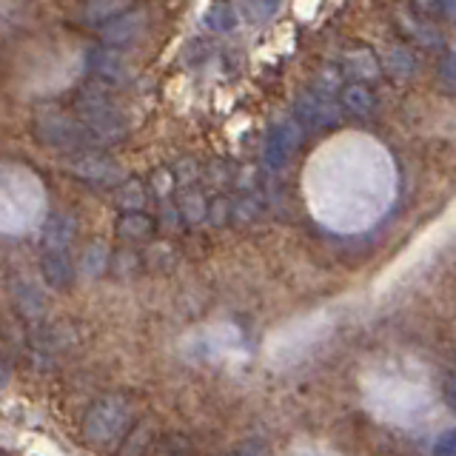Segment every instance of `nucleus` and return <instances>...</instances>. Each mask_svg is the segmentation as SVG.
Segmentation results:
<instances>
[{"instance_id": "nucleus-1", "label": "nucleus", "mask_w": 456, "mask_h": 456, "mask_svg": "<svg viewBox=\"0 0 456 456\" xmlns=\"http://www.w3.org/2000/svg\"><path fill=\"white\" fill-rule=\"evenodd\" d=\"M75 109H77V123L97 140V146L100 142H118L126 137L128 126L123 111L103 86L97 83L83 86L75 97Z\"/></svg>"}, {"instance_id": "nucleus-2", "label": "nucleus", "mask_w": 456, "mask_h": 456, "mask_svg": "<svg viewBox=\"0 0 456 456\" xmlns=\"http://www.w3.org/2000/svg\"><path fill=\"white\" fill-rule=\"evenodd\" d=\"M134 422V403L126 394L100 396L83 417V439L92 448H106L111 442H120Z\"/></svg>"}, {"instance_id": "nucleus-3", "label": "nucleus", "mask_w": 456, "mask_h": 456, "mask_svg": "<svg viewBox=\"0 0 456 456\" xmlns=\"http://www.w3.org/2000/svg\"><path fill=\"white\" fill-rule=\"evenodd\" d=\"M35 134L37 140H43L46 146H54V149H66V151H89L97 146V140L86 132V128L66 118L61 111H46L40 114L37 123H35Z\"/></svg>"}, {"instance_id": "nucleus-4", "label": "nucleus", "mask_w": 456, "mask_h": 456, "mask_svg": "<svg viewBox=\"0 0 456 456\" xmlns=\"http://www.w3.org/2000/svg\"><path fill=\"white\" fill-rule=\"evenodd\" d=\"M299 140H303V132H299V126L285 120V123H277L274 128L268 132L265 137V146H263V163L268 171H282L289 166L291 154L297 151Z\"/></svg>"}, {"instance_id": "nucleus-5", "label": "nucleus", "mask_w": 456, "mask_h": 456, "mask_svg": "<svg viewBox=\"0 0 456 456\" xmlns=\"http://www.w3.org/2000/svg\"><path fill=\"white\" fill-rule=\"evenodd\" d=\"M146 26H149L146 9L142 6L126 9L118 14V18H111L109 23L100 26V40H103V46H109V49L128 46V43H134L142 32H146Z\"/></svg>"}, {"instance_id": "nucleus-6", "label": "nucleus", "mask_w": 456, "mask_h": 456, "mask_svg": "<svg viewBox=\"0 0 456 456\" xmlns=\"http://www.w3.org/2000/svg\"><path fill=\"white\" fill-rule=\"evenodd\" d=\"M69 171L75 177H80L86 183H97V185H120V180H123L120 166L114 163V160H109V157L97 154L94 149L77 151L75 157H71Z\"/></svg>"}, {"instance_id": "nucleus-7", "label": "nucleus", "mask_w": 456, "mask_h": 456, "mask_svg": "<svg viewBox=\"0 0 456 456\" xmlns=\"http://www.w3.org/2000/svg\"><path fill=\"white\" fill-rule=\"evenodd\" d=\"M297 118L305 126L325 128L339 120V106L328 97V92H305L297 100Z\"/></svg>"}, {"instance_id": "nucleus-8", "label": "nucleus", "mask_w": 456, "mask_h": 456, "mask_svg": "<svg viewBox=\"0 0 456 456\" xmlns=\"http://www.w3.org/2000/svg\"><path fill=\"white\" fill-rule=\"evenodd\" d=\"M40 274L46 280L49 289L66 291V289H71V282H75V265H71L66 251H43Z\"/></svg>"}, {"instance_id": "nucleus-9", "label": "nucleus", "mask_w": 456, "mask_h": 456, "mask_svg": "<svg viewBox=\"0 0 456 456\" xmlns=\"http://www.w3.org/2000/svg\"><path fill=\"white\" fill-rule=\"evenodd\" d=\"M86 63H89V69L94 71V75L100 80H106V83H120L126 77V63H123V57L109 49V46H97L92 49L89 54H86Z\"/></svg>"}, {"instance_id": "nucleus-10", "label": "nucleus", "mask_w": 456, "mask_h": 456, "mask_svg": "<svg viewBox=\"0 0 456 456\" xmlns=\"http://www.w3.org/2000/svg\"><path fill=\"white\" fill-rule=\"evenodd\" d=\"M75 232H77V225L69 214H54V217L46 223V228H43L40 242L46 251H69L71 240H75Z\"/></svg>"}, {"instance_id": "nucleus-11", "label": "nucleus", "mask_w": 456, "mask_h": 456, "mask_svg": "<svg viewBox=\"0 0 456 456\" xmlns=\"http://www.w3.org/2000/svg\"><path fill=\"white\" fill-rule=\"evenodd\" d=\"M154 217H149V214L142 211H123L118 223H114V232H118L120 240H132V242H142L149 240L154 234Z\"/></svg>"}, {"instance_id": "nucleus-12", "label": "nucleus", "mask_w": 456, "mask_h": 456, "mask_svg": "<svg viewBox=\"0 0 456 456\" xmlns=\"http://www.w3.org/2000/svg\"><path fill=\"white\" fill-rule=\"evenodd\" d=\"M339 103L346 111L356 114V118H368V114L377 109V97L365 83H348V86H342Z\"/></svg>"}, {"instance_id": "nucleus-13", "label": "nucleus", "mask_w": 456, "mask_h": 456, "mask_svg": "<svg viewBox=\"0 0 456 456\" xmlns=\"http://www.w3.org/2000/svg\"><path fill=\"white\" fill-rule=\"evenodd\" d=\"M66 337H75L71 328L63 325H37L32 331V346L43 354H54V351H63L69 346Z\"/></svg>"}, {"instance_id": "nucleus-14", "label": "nucleus", "mask_w": 456, "mask_h": 456, "mask_svg": "<svg viewBox=\"0 0 456 456\" xmlns=\"http://www.w3.org/2000/svg\"><path fill=\"white\" fill-rule=\"evenodd\" d=\"M142 456H194V445L185 434H163L151 439Z\"/></svg>"}, {"instance_id": "nucleus-15", "label": "nucleus", "mask_w": 456, "mask_h": 456, "mask_svg": "<svg viewBox=\"0 0 456 456\" xmlns=\"http://www.w3.org/2000/svg\"><path fill=\"white\" fill-rule=\"evenodd\" d=\"M177 214L189 223V225H197L200 220H206L208 214V203L206 197L200 194V189H194V185H189V189H183L180 197H177Z\"/></svg>"}, {"instance_id": "nucleus-16", "label": "nucleus", "mask_w": 456, "mask_h": 456, "mask_svg": "<svg viewBox=\"0 0 456 456\" xmlns=\"http://www.w3.org/2000/svg\"><path fill=\"white\" fill-rule=\"evenodd\" d=\"M151 439H154V428L149 422L132 425V431L120 439L118 456H142V453H146V448L151 445Z\"/></svg>"}, {"instance_id": "nucleus-17", "label": "nucleus", "mask_w": 456, "mask_h": 456, "mask_svg": "<svg viewBox=\"0 0 456 456\" xmlns=\"http://www.w3.org/2000/svg\"><path fill=\"white\" fill-rule=\"evenodd\" d=\"M120 12H126V0H86L83 6V20L103 26L111 18H118Z\"/></svg>"}, {"instance_id": "nucleus-18", "label": "nucleus", "mask_w": 456, "mask_h": 456, "mask_svg": "<svg viewBox=\"0 0 456 456\" xmlns=\"http://www.w3.org/2000/svg\"><path fill=\"white\" fill-rule=\"evenodd\" d=\"M206 23L214 32H232L237 26V14H234V6L232 4H214L208 12H206Z\"/></svg>"}, {"instance_id": "nucleus-19", "label": "nucleus", "mask_w": 456, "mask_h": 456, "mask_svg": "<svg viewBox=\"0 0 456 456\" xmlns=\"http://www.w3.org/2000/svg\"><path fill=\"white\" fill-rule=\"evenodd\" d=\"M118 203L123 206V211H140L142 206H146V189H142V183H137V180L120 183Z\"/></svg>"}, {"instance_id": "nucleus-20", "label": "nucleus", "mask_w": 456, "mask_h": 456, "mask_svg": "<svg viewBox=\"0 0 456 456\" xmlns=\"http://www.w3.org/2000/svg\"><path fill=\"white\" fill-rule=\"evenodd\" d=\"M277 6H280V0H242V14H246V20L251 23H263L277 12Z\"/></svg>"}, {"instance_id": "nucleus-21", "label": "nucleus", "mask_w": 456, "mask_h": 456, "mask_svg": "<svg viewBox=\"0 0 456 456\" xmlns=\"http://www.w3.org/2000/svg\"><path fill=\"white\" fill-rule=\"evenodd\" d=\"M434 18H456V0H417Z\"/></svg>"}, {"instance_id": "nucleus-22", "label": "nucleus", "mask_w": 456, "mask_h": 456, "mask_svg": "<svg viewBox=\"0 0 456 456\" xmlns=\"http://www.w3.org/2000/svg\"><path fill=\"white\" fill-rule=\"evenodd\" d=\"M431 456H456V428L442 431L431 445Z\"/></svg>"}, {"instance_id": "nucleus-23", "label": "nucleus", "mask_w": 456, "mask_h": 456, "mask_svg": "<svg viewBox=\"0 0 456 456\" xmlns=\"http://www.w3.org/2000/svg\"><path fill=\"white\" fill-rule=\"evenodd\" d=\"M206 217L214 225H223L225 220H232V203H228L225 197H217L214 203H208V214H206Z\"/></svg>"}, {"instance_id": "nucleus-24", "label": "nucleus", "mask_w": 456, "mask_h": 456, "mask_svg": "<svg viewBox=\"0 0 456 456\" xmlns=\"http://www.w3.org/2000/svg\"><path fill=\"white\" fill-rule=\"evenodd\" d=\"M18 305H20V311H26V314H40V311H43V299L26 285L23 294H18Z\"/></svg>"}, {"instance_id": "nucleus-25", "label": "nucleus", "mask_w": 456, "mask_h": 456, "mask_svg": "<svg viewBox=\"0 0 456 456\" xmlns=\"http://www.w3.org/2000/svg\"><path fill=\"white\" fill-rule=\"evenodd\" d=\"M228 456H265V448L260 445V442H251V445H246V448H240V451H234V453H228Z\"/></svg>"}, {"instance_id": "nucleus-26", "label": "nucleus", "mask_w": 456, "mask_h": 456, "mask_svg": "<svg viewBox=\"0 0 456 456\" xmlns=\"http://www.w3.org/2000/svg\"><path fill=\"white\" fill-rule=\"evenodd\" d=\"M445 396H448L451 408L456 411V379H451V382H448V388H445Z\"/></svg>"}, {"instance_id": "nucleus-27", "label": "nucleus", "mask_w": 456, "mask_h": 456, "mask_svg": "<svg viewBox=\"0 0 456 456\" xmlns=\"http://www.w3.org/2000/svg\"><path fill=\"white\" fill-rule=\"evenodd\" d=\"M6 382H9V368H6L4 362H0V388H4Z\"/></svg>"}]
</instances>
